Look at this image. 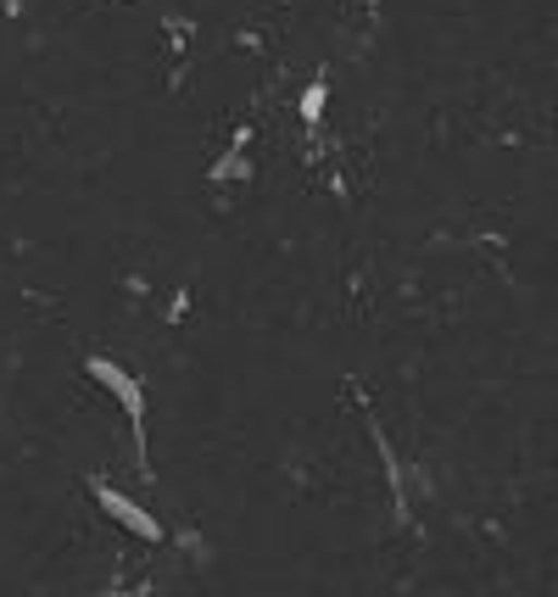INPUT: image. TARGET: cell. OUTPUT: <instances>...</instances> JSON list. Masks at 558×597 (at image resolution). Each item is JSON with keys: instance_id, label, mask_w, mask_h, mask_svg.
Instances as JSON below:
<instances>
[{"instance_id": "cell-1", "label": "cell", "mask_w": 558, "mask_h": 597, "mask_svg": "<svg viewBox=\"0 0 558 597\" xmlns=\"http://www.w3.org/2000/svg\"><path fill=\"white\" fill-rule=\"evenodd\" d=\"M89 380H101L118 403H123V414L134 419V441H146V391H140V380L129 374V369H118L112 358H89Z\"/></svg>"}, {"instance_id": "cell-2", "label": "cell", "mask_w": 558, "mask_h": 597, "mask_svg": "<svg viewBox=\"0 0 558 597\" xmlns=\"http://www.w3.org/2000/svg\"><path fill=\"white\" fill-rule=\"evenodd\" d=\"M96 503L123 525V530H134L140 541H162V525H157V514H146V509H140L134 503V497H123L118 486H96Z\"/></svg>"}, {"instance_id": "cell-3", "label": "cell", "mask_w": 558, "mask_h": 597, "mask_svg": "<svg viewBox=\"0 0 558 597\" xmlns=\"http://www.w3.org/2000/svg\"><path fill=\"white\" fill-rule=\"evenodd\" d=\"M324 102H330V84H313V89L302 95V118L318 123V118H324Z\"/></svg>"}, {"instance_id": "cell-4", "label": "cell", "mask_w": 558, "mask_h": 597, "mask_svg": "<svg viewBox=\"0 0 558 597\" xmlns=\"http://www.w3.org/2000/svg\"><path fill=\"white\" fill-rule=\"evenodd\" d=\"M252 168H246V157H241V145L229 157H218V168H213V179H246Z\"/></svg>"}]
</instances>
